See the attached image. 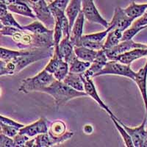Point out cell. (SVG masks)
Returning a JSON list of instances; mask_svg holds the SVG:
<instances>
[{
	"label": "cell",
	"instance_id": "ba28073f",
	"mask_svg": "<svg viewBox=\"0 0 147 147\" xmlns=\"http://www.w3.org/2000/svg\"><path fill=\"white\" fill-rule=\"evenodd\" d=\"M82 12L86 20L91 23L99 24L105 29L108 27V22L101 16L96 7L94 0H81Z\"/></svg>",
	"mask_w": 147,
	"mask_h": 147
},
{
	"label": "cell",
	"instance_id": "f546056e",
	"mask_svg": "<svg viewBox=\"0 0 147 147\" xmlns=\"http://www.w3.org/2000/svg\"><path fill=\"white\" fill-rule=\"evenodd\" d=\"M48 132L54 136H62L66 132V125L63 121L57 120L51 124Z\"/></svg>",
	"mask_w": 147,
	"mask_h": 147
},
{
	"label": "cell",
	"instance_id": "6da1fadb",
	"mask_svg": "<svg viewBox=\"0 0 147 147\" xmlns=\"http://www.w3.org/2000/svg\"><path fill=\"white\" fill-rule=\"evenodd\" d=\"M53 30L44 34H32L23 29L13 27H5L0 30V34L11 37L19 49H30L35 48L54 47Z\"/></svg>",
	"mask_w": 147,
	"mask_h": 147
},
{
	"label": "cell",
	"instance_id": "4316f807",
	"mask_svg": "<svg viewBox=\"0 0 147 147\" xmlns=\"http://www.w3.org/2000/svg\"><path fill=\"white\" fill-rule=\"evenodd\" d=\"M110 119H112L115 128L117 129V130L119 131L121 136L123 140H124L126 146L134 147V144H133V142H132V138H131V137L128 134V132H127V130L124 129V127L121 125V124L120 121H119V119H118L117 117H116L115 115H110Z\"/></svg>",
	"mask_w": 147,
	"mask_h": 147
},
{
	"label": "cell",
	"instance_id": "c3c4849f",
	"mask_svg": "<svg viewBox=\"0 0 147 147\" xmlns=\"http://www.w3.org/2000/svg\"><path fill=\"white\" fill-rule=\"evenodd\" d=\"M2 1H4V2H5V0H2Z\"/></svg>",
	"mask_w": 147,
	"mask_h": 147
},
{
	"label": "cell",
	"instance_id": "603a6c76",
	"mask_svg": "<svg viewBox=\"0 0 147 147\" xmlns=\"http://www.w3.org/2000/svg\"><path fill=\"white\" fill-rule=\"evenodd\" d=\"M63 82L78 91H85L83 81L82 79V74H74L69 72Z\"/></svg>",
	"mask_w": 147,
	"mask_h": 147
},
{
	"label": "cell",
	"instance_id": "30bf717a",
	"mask_svg": "<svg viewBox=\"0 0 147 147\" xmlns=\"http://www.w3.org/2000/svg\"><path fill=\"white\" fill-rule=\"evenodd\" d=\"M133 22V19L126 15L124 9L117 7L114 10L112 20L110 21V22H108V27L107 29H108L110 31L114 29H117L121 30V32H124V30L132 25Z\"/></svg>",
	"mask_w": 147,
	"mask_h": 147
},
{
	"label": "cell",
	"instance_id": "b9f144b4",
	"mask_svg": "<svg viewBox=\"0 0 147 147\" xmlns=\"http://www.w3.org/2000/svg\"><path fill=\"white\" fill-rule=\"evenodd\" d=\"M7 6L4 1L0 0V18L3 17L5 14L7 13Z\"/></svg>",
	"mask_w": 147,
	"mask_h": 147
},
{
	"label": "cell",
	"instance_id": "5b68a950",
	"mask_svg": "<svg viewBox=\"0 0 147 147\" xmlns=\"http://www.w3.org/2000/svg\"><path fill=\"white\" fill-rule=\"evenodd\" d=\"M74 132H65L60 136H54L49 132L35 136L32 139H29L26 143L27 147H50L62 144L74 136Z\"/></svg>",
	"mask_w": 147,
	"mask_h": 147
},
{
	"label": "cell",
	"instance_id": "52a82bcc",
	"mask_svg": "<svg viewBox=\"0 0 147 147\" xmlns=\"http://www.w3.org/2000/svg\"><path fill=\"white\" fill-rule=\"evenodd\" d=\"M136 72L130 68V65H126L116 60L107 61L102 70L97 74L96 77L103 75H118L125 77L135 80Z\"/></svg>",
	"mask_w": 147,
	"mask_h": 147
},
{
	"label": "cell",
	"instance_id": "277c9868",
	"mask_svg": "<svg viewBox=\"0 0 147 147\" xmlns=\"http://www.w3.org/2000/svg\"><path fill=\"white\" fill-rule=\"evenodd\" d=\"M56 79L52 74L49 73L44 69L35 77L23 80L18 90L24 94H28L33 91L41 92L43 89L50 85Z\"/></svg>",
	"mask_w": 147,
	"mask_h": 147
},
{
	"label": "cell",
	"instance_id": "681fc988",
	"mask_svg": "<svg viewBox=\"0 0 147 147\" xmlns=\"http://www.w3.org/2000/svg\"><path fill=\"white\" fill-rule=\"evenodd\" d=\"M146 12H147V10H146Z\"/></svg>",
	"mask_w": 147,
	"mask_h": 147
},
{
	"label": "cell",
	"instance_id": "60d3db41",
	"mask_svg": "<svg viewBox=\"0 0 147 147\" xmlns=\"http://www.w3.org/2000/svg\"><path fill=\"white\" fill-rule=\"evenodd\" d=\"M133 27H145V28H146L147 26V12H145L144 14L140 17L138 18L137 19L134 21L132 22V25Z\"/></svg>",
	"mask_w": 147,
	"mask_h": 147
},
{
	"label": "cell",
	"instance_id": "9a60e30c",
	"mask_svg": "<svg viewBox=\"0 0 147 147\" xmlns=\"http://www.w3.org/2000/svg\"><path fill=\"white\" fill-rule=\"evenodd\" d=\"M145 56H147V49L138 48L133 49L124 53L117 55L116 57H114L113 60H116L126 65H130L135 60L145 57Z\"/></svg>",
	"mask_w": 147,
	"mask_h": 147
},
{
	"label": "cell",
	"instance_id": "4dcf8cb0",
	"mask_svg": "<svg viewBox=\"0 0 147 147\" xmlns=\"http://www.w3.org/2000/svg\"><path fill=\"white\" fill-rule=\"evenodd\" d=\"M69 72V63L65 60H61L59 64L57 69L53 74V76L57 80L63 81Z\"/></svg>",
	"mask_w": 147,
	"mask_h": 147
},
{
	"label": "cell",
	"instance_id": "83f0119b",
	"mask_svg": "<svg viewBox=\"0 0 147 147\" xmlns=\"http://www.w3.org/2000/svg\"><path fill=\"white\" fill-rule=\"evenodd\" d=\"M22 29L24 30H27L28 32H31L32 34H44L49 31V29L45 27L44 24L40 22V21H35L32 23L28 25L22 26Z\"/></svg>",
	"mask_w": 147,
	"mask_h": 147
},
{
	"label": "cell",
	"instance_id": "7bdbcfd3",
	"mask_svg": "<svg viewBox=\"0 0 147 147\" xmlns=\"http://www.w3.org/2000/svg\"><path fill=\"white\" fill-rule=\"evenodd\" d=\"M30 0H5V4L7 5H16V4L20 3H26L29 5Z\"/></svg>",
	"mask_w": 147,
	"mask_h": 147
},
{
	"label": "cell",
	"instance_id": "74e56055",
	"mask_svg": "<svg viewBox=\"0 0 147 147\" xmlns=\"http://www.w3.org/2000/svg\"><path fill=\"white\" fill-rule=\"evenodd\" d=\"M30 138H29L28 136H26V135H24V134H21L19 133V132H18V133L13 138L14 141V144H15V147L25 146L26 143H27V141Z\"/></svg>",
	"mask_w": 147,
	"mask_h": 147
},
{
	"label": "cell",
	"instance_id": "8d00e7d4",
	"mask_svg": "<svg viewBox=\"0 0 147 147\" xmlns=\"http://www.w3.org/2000/svg\"><path fill=\"white\" fill-rule=\"evenodd\" d=\"M19 131V129L0 122V132L10 138H13Z\"/></svg>",
	"mask_w": 147,
	"mask_h": 147
},
{
	"label": "cell",
	"instance_id": "d590c367",
	"mask_svg": "<svg viewBox=\"0 0 147 147\" xmlns=\"http://www.w3.org/2000/svg\"><path fill=\"white\" fill-rule=\"evenodd\" d=\"M109 32H110V30H109L108 29H106L105 30L102 31V32L82 35V38L84 39H87V40H92V41L102 42L104 39L106 38V36H107V33H108Z\"/></svg>",
	"mask_w": 147,
	"mask_h": 147
},
{
	"label": "cell",
	"instance_id": "7a4b0ae2",
	"mask_svg": "<svg viewBox=\"0 0 147 147\" xmlns=\"http://www.w3.org/2000/svg\"><path fill=\"white\" fill-rule=\"evenodd\" d=\"M54 47L52 48H35L27 49L25 53L9 60L0 71V77L5 75H15L33 63L52 57Z\"/></svg>",
	"mask_w": 147,
	"mask_h": 147
},
{
	"label": "cell",
	"instance_id": "e575fe53",
	"mask_svg": "<svg viewBox=\"0 0 147 147\" xmlns=\"http://www.w3.org/2000/svg\"><path fill=\"white\" fill-rule=\"evenodd\" d=\"M145 27H133V26H130V27H129L126 30H124L123 33H122V38H121V41L123 40H132L134 37L136 36L139 32H140L141 30H144Z\"/></svg>",
	"mask_w": 147,
	"mask_h": 147
},
{
	"label": "cell",
	"instance_id": "d6986e66",
	"mask_svg": "<svg viewBox=\"0 0 147 147\" xmlns=\"http://www.w3.org/2000/svg\"><path fill=\"white\" fill-rule=\"evenodd\" d=\"M49 8L50 10L52 16H54L55 22L58 24L59 25H60V28H61V30H62L63 36L65 37L70 35V29H69V20H68V18H67L66 16H65V12L59 10L57 8H55V7H49Z\"/></svg>",
	"mask_w": 147,
	"mask_h": 147
},
{
	"label": "cell",
	"instance_id": "7402d4cb",
	"mask_svg": "<svg viewBox=\"0 0 147 147\" xmlns=\"http://www.w3.org/2000/svg\"><path fill=\"white\" fill-rule=\"evenodd\" d=\"M147 10V3L136 4L132 2L128 7L124 9V13L127 16L133 19L134 21L140 17Z\"/></svg>",
	"mask_w": 147,
	"mask_h": 147
},
{
	"label": "cell",
	"instance_id": "5bb4252c",
	"mask_svg": "<svg viewBox=\"0 0 147 147\" xmlns=\"http://www.w3.org/2000/svg\"><path fill=\"white\" fill-rule=\"evenodd\" d=\"M107 61H108V59L106 56L105 50L104 49L99 50L96 58L94 59L93 62L90 63V65L88 69L85 71L82 74L85 77H88L90 78L96 77L97 74L99 73L102 70V69L107 63Z\"/></svg>",
	"mask_w": 147,
	"mask_h": 147
},
{
	"label": "cell",
	"instance_id": "3957f363",
	"mask_svg": "<svg viewBox=\"0 0 147 147\" xmlns=\"http://www.w3.org/2000/svg\"><path fill=\"white\" fill-rule=\"evenodd\" d=\"M41 92L53 97L57 107L64 105L67 102L75 98L88 96L85 91H78L64 83L63 81H58L57 80H55L48 87L43 89Z\"/></svg>",
	"mask_w": 147,
	"mask_h": 147
},
{
	"label": "cell",
	"instance_id": "ac0fdd59",
	"mask_svg": "<svg viewBox=\"0 0 147 147\" xmlns=\"http://www.w3.org/2000/svg\"><path fill=\"white\" fill-rule=\"evenodd\" d=\"M74 48V47L70 40V35H69V36L63 37L60 40L57 49H57L60 57L65 62L69 63L71 59L75 55Z\"/></svg>",
	"mask_w": 147,
	"mask_h": 147
},
{
	"label": "cell",
	"instance_id": "8992f818",
	"mask_svg": "<svg viewBox=\"0 0 147 147\" xmlns=\"http://www.w3.org/2000/svg\"><path fill=\"white\" fill-rule=\"evenodd\" d=\"M28 5L32 10L35 17L45 27L49 30H53L52 27H55V18L45 0H30Z\"/></svg>",
	"mask_w": 147,
	"mask_h": 147
},
{
	"label": "cell",
	"instance_id": "d6a6232c",
	"mask_svg": "<svg viewBox=\"0 0 147 147\" xmlns=\"http://www.w3.org/2000/svg\"><path fill=\"white\" fill-rule=\"evenodd\" d=\"M87 47V48L90 49H94V50L99 51L101 49H103L104 47V41L102 42H96V41H92V40H87V39H84L81 37L79 44L77 47Z\"/></svg>",
	"mask_w": 147,
	"mask_h": 147
},
{
	"label": "cell",
	"instance_id": "7c38bea8",
	"mask_svg": "<svg viewBox=\"0 0 147 147\" xmlns=\"http://www.w3.org/2000/svg\"><path fill=\"white\" fill-rule=\"evenodd\" d=\"M49 131V121L46 118L41 117L38 120L31 124L24 126L19 129L18 132L32 138L40 135L46 133Z\"/></svg>",
	"mask_w": 147,
	"mask_h": 147
},
{
	"label": "cell",
	"instance_id": "f6af8a7d",
	"mask_svg": "<svg viewBox=\"0 0 147 147\" xmlns=\"http://www.w3.org/2000/svg\"><path fill=\"white\" fill-rule=\"evenodd\" d=\"M5 63H6V62H5V61H4V60H2L0 59V71H1L2 70V69H3L4 67H5Z\"/></svg>",
	"mask_w": 147,
	"mask_h": 147
},
{
	"label": "cell",
	"instance_id": "9c48e42d",
	"mask_svg": "<svg viewBox=\"0 0 147 147\" xmlns=\"http://www.w3.org/2000/svg\"><path fill=\"white\" fill-rule=\"evenodd\" d=\"M119 121L132 138L134 147H147V129H146V118L144 119L142 124L136 127H127L120 120Z\"/></svg>",
	"mask_w": 147,
	"mask_h": 147
},
{
	"label": "cell",
	"instance_id": "8fae6325",
	"mask_svg": "<svg viewBox=\"0 0 147 147\" xmlns=\"http://www.w3.org/2000/svg\"><path fill=\"white\" fill-rule=\"evenodd\" d=\"M138 48H146V45L140 43H136L133 40H123V41L119 42L116 46L113 47V48L105 49V52L107 56L108 60H113L115 57L117 55H121L122 53L129 51L133 49Z\"/></svg>",
	"mask_w": 147,
	"mask_h": 147
},
{
	"label": "cell",
	"instance_id": "ab89813d",
	"mask_svg": "<svg viewBox=\"0 0 147 147\" xmlns=\"http://www.w3.org/2000/svg\"><path fill=\"white\" fill-rule=\"evenodd\" d=\"M0 147H15L13 138L0 132Z\"/></svg>",
	"mask_w": 147,
	"mask_h": 147
},
{
	"label": "cell",
	"instance_id": "d4e9b609",
	"mask_svg": "<svg viewBox=\"0 0 147 147\" xmlns=\"http://www.w3.org/2000/svg\"><path fill=\"white\" fill-rule=\"evenodd\" d=\"M7 6V10H10L12 13L19 14V15L24 16L30 17V18H36L31 7L27 4L20 3L16 4V5H8Z\"/></svg>",
	"mask_w": 147,
	"mask_h": 147
},
{
	"label": "cell",
	"instance_id": "ee69618b",
	"mask_svg": "<svg viewBox=\"0 0 147 147\" xmlns=\"http://www.w3.org/2000/svg\"><path fill=\"white\" fill-rule=\"evenodd\" d=\"M83 131L85 134H91L93 132V131H94L93 126L90 125V124L85 125L83 127Z\"/></svg>",
	"mask_w": 147,
	"mask_h": 147
},
{
	"label": "cell",
	"instance_id": "4fadbf2b",
	"mask_svg": "<svg viewBox=\"0 0 147 147\" xmlns=\"http://www.w3.org/2000/svg\"><path fill=\"white\" fill-rule=\"evenodd\" d=\"M82 81H83L85 92L87 94L88 96L91 97L92 99H94L98 103V105L109 114L110 116V115H113L114 114L113 113L112 111L106 105L105 103L102 100V99L99 96L98 91L96 90V88L95 85H94V81H93L92 78L88 77H85L82 74Z\"/></svg>",
	"mask_w": 147,
	"mask_h": 147
},
{
	"label": "cell",
	"instance_id": "484cf974",
	"mask_svg": "<svg viewBox=\"0 0 147 147\" xmlns=\"http://www.w3.org/2000/svg\"><path fill=\"white\" fill-rule=\"evenodd\" d=\"M90 65V63L80 60L74 55L69 62V72L74 74H83Z\"/></svg>",
	"mask_w": 147,
	"mask_h": 147
},
{
	"label": "cell",
	"instance_id": "bcb514c9",
	"mask_svg": "<svg viewBox=\"0 0 147 147\" xmlns=\"http://www.w3.org/2000/svg\"><path fill=\"white\" fill-rule=\"evenodd\" d=\"M3 27H4V25H3V24H2V22H0V30H2V28H3Z\"/></svg>",
	"mask_w": 147,
	"mask_h": 147
},
{
	"label": "cell",
	"instance_id": "cb8c5ba5",
	"mask_svg": "<svg viewBox=\"0 0 147 147\" xmlns=\"http://www.w3.org/2000/svg\"><path fill=\"white\" fill-rule=\"evenodd\" d=\"M122 33H123V32H121V30H117V29L110 30L106 36L107 38H106L105 41L104 42V50L113 48V47L117 45L119 42L121 41Z\"/></svg>",
	"mask_w": 147,
	"mask_h": 147
},
{
	"label": "cell",
	"instance_id": "ffe728a7",
	"mask_svg": "<svg viewBox=\"0 0 147 147\" xmlns=\"http://www.w3.org/2000/svg\"><path fill=\"white\" fill-rule=\"evenodd\" d=\"M81 10H82V1L81 0H70V2L65 10V14L69 20L70 32L76 18L78 16Z\"/></svg>",
	"mask_w": 147,
	"mask_h": 147
},
{
	"label": "cell",
	"instance_id": "1f68e13d",
	"mask_svg": "<svg viewBox=\"0 0 147 147\" xmlns=\"http://www.w3.org/2000/svg\"><path fill=\"white\" fill-rule=\"evenodd\" d=\"M61 60H63V58L60 56L58 52H55V51H54L53 55H52V56L51 57L49 62L48 64L46 65L45 69H45L47 71H48L49 73L53 74L55 73V71H56V69H57V67H58L59 64H60Z\"/></svg>",
	"mask_w": 147,
	"mask_h": 147
},
{
	"label": "cell",
	"instance_id": "f907efd6",
	"mask_svg": "<svg viewBox=\"0 0 147 147\" xmlns=\"http://www.w3.org/2000/svg\"><path fill=\"white\" fill-rule=\"evenodd\" d=\"M146 28H147V26H146Z\"/></svg>",
	"mask_w": 147,
	"mask_h": 147
},
{
	"label": "cell",
	"instance_id": "836d02e7",
	"mask_svg": "<svg viewBox=\"0 0 147 147\" xmlns=\"http://www.w3.org/2000/svg\"><path fill=\"white\" fill-rule=\"evenodd\" d=\"M0 22H2V24L5 27H13L18 29H22V26L17 22L13 16L9 12H7V14H5L3 17L0 18Z\"/></svg>",
	"mask_w": 147,
	"mask_h": 147
},
{
	"label": "cell",
	"instance_id": "e0dca14e",
	"mask_svg": "<svg viewBox=\"0 0 147 147\" xmlns=\"http://www.w3.org/2000/svg\"><path fill=\"white\" fill-rule=\"evenodd\" d=\"M135 82L140 91L147 112V60L144 67L136 74Z\"/></svg>",
	"mask_w": 147,
	"mask_h": 147
},
{
	"label": "cell",
	"instance_id": "2e32d148",
	"mask_svg": "<svg viewBox=\"0 0 147 147\" xmlns=\"http://www.w3.org/2000/svg\"><path fill=\"white\" fill-rule=\"evenodd\" d=\"M85 18L84 17L82 10L79 13L78 16L76 18L75 22L74 23L70 32V40L71 41L74 47H77L79 42L80 40L81 37L82 36L83 33L84 23H85Z\"/></svg>",
	"mask_w": 147,
	"mask_h": 147
},
{
	"label": "cell",
	"instance_id": "f1b7e54d",
	"mask_svg": "<svg viewBox=\"0 0 147 147\" xmlns=\"http://www.w3.org/2000/svg\"><path fill=\"white\" fill-rule=\"evenodd\" d=\"M27 49H20V50H12L9 49H5L0 47V59L5 62H7L12 59L18 57L19 55L25 53Z\"/></svg>",
	"mask_w": 147,
	"mask_h": 147
},
{
	"label": "cell",
	"instance_id": "f35d334b",
	"mask_svg": "<svg viewBox=\"0 0 147 147\" xmlns=\"http://www.w3.org/2000/svg\"><path fill=\"white\" fill-rule=\"evenodd\" d=\"M69 2H70V0H54L52 2L48 4V6L51 7H55V8H57L65 12Z\"/></svg>",
	"mask_w": 147,
	"mask_h": 147
},
{
	"label": "cell",
	"instance_id": "7dc6e473",
	"mask_svg": "<svg viewBox=\"0 0 147 147\" xmlns=\"http://www.w3.org/2000/svg\"><path fill=\"white\" fill-rule=\"evenodd\" d=\"M0 96H1V89H0Z\"/></svg>",
	"mask_w": 147,
	"mask_h": 147
},
{
	"label": "cell",
	"instance_id": "44dd1931",
	"mask_svg": "<svg viewBox=\"0 0 147 147\" xmlns=\"http://www.w3.org/2000/svg\"><path fill=\"white\" fill-rule=\"evenodd\" d=\"M74 54H75L77 58L82 60V61L89 63L93 62L96 57L97 54H98V51L82 47V46L74 47Z\"/></svg>",
	"mask_w": 147,
	"mask_h": 147
}]
</instances>
